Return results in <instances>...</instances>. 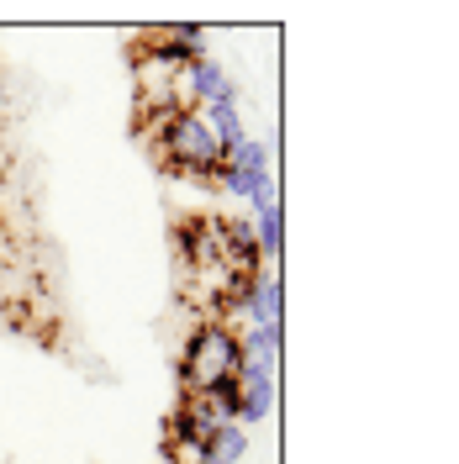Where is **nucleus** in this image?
Masks as SVG:
<instances>
[{"label": "nucleus", "instance_id": "1", "mask_svg": "<svg viewBox=\"0 0 459 464\" xmlns=\"http://www.w3.org/2000/svg\"><path fill=\"white\" fill-rule=\"evenodd\" d=\"M153 148H159V164L170 174H190V179H217L222 174V148L211 143L196 106L153 111Z\"/></svg>", "mask_w": 459, "mask_h": 464}, {"label": "nucleus", "instance_id": "2", "mask_svg": "<svg viewBox=\"0 0 459 464\" xmlns=\"http://www.w3.org/2000/svg\"><path fill=\"white\" fill-rule=\"evenodd\" d=\"M238 333H243V327L217 322V317L196 322V333L185 338V348H180V364H174L180 396H206L211 385H222V380L238 375V359H243Z\"/></svg>", "mask_w": 459, "mask_h": 464}, {"label": "nucleus", "instance_id": "3", "mask_svg": "<svg viewBox=\"0 0 459 464\" xmlns=\"http://www.w3.org/2000/svg\"><path fill=\"white\" fill-rule=\"evenodd\" d=\"M269 179H275V174H269V148L254 143V138L238 148V153H228V159H222V174H217V185H222L228 196H238V201H249L259 185H269Z\"/></svg>", "mask_w": 459, "mask_h": 464}, {"label": "nucleus", "instance_id": "4", "mask_svg": "<svg viewBox=\"0 0 459 464\" xmlns=\"http://www.w3.org/2000/svg\"><path fill=\"white\" fill-rule=\"evenodd\" d=\"M211 101H238V85H232V74L217 58H201V63H190L180 74V106H196L201 111Z\"/></svg>", "mask_w": 459, "mask_h": 464}, {"label": "nucleus", "instance_id": "5", "mask_svg": "<svg viewBox=\"0 0 459 464\" xmlns=\"http://www.w3.org/2000/svg\"><path fill=\"white\" fill-rule=\"evenodd\" d=\"M201 121H206V132H211V143L222 148V159H228V153H238V148L249 143L238 101H211V106H201Z\"/></svg>", "mask_w": 459, "mask_h": 464}, {"label": "nucleus", "instance_id": "6", "mask_svg": "<svg viewBox=\"0 0 459 464\" xmlns=\"http://www.w3.org/2000/svg\"><path fill=\"white\" fill-rule=\"evenodd\" d=\"M280 301H286V285H280L275 269L259 275V280H249V295H243V317H249V327H269V322H280Z\"/></svg>", "mask_w": 459, "mask_h": 464}, {"label": "nucleus", "instance_id": "7", "mask_svg": "<svg viewBox=\"0 0 459 464\" xmlns=\"http://www.w3.org/2000/svg\"><path fill=\"white\" fill-rule=\"evenodd\" d=\"M275 411V380H238V428H259Z\"/></svg>", "mask_w": 459, "mask_h": 464}, {"label": "nucleus", "instance_id": "8", "mask_svg": "<svg viewBox=\"0 0 459 464\" xmlns=\"http://www.w3.org/2000/svg\"><path fill=\"white\" fill-rule=\"evenodd\" d=\"M243 454H249V428L228 422V428H217V433L201 443L196 464H243Z\"/></svg>", "mask_w": 459, "mask_h": 464}, {"label": "nucleus", "instance_id": "9", "mask_svg": "<svg viewBox=\"0 0 459 464\" xmlns=\"http://www.w3.org/2000/svg\"><path fill=\"white\" fill-rule=\"evenodd\" d=\"M254 243H259V254H264V264H275L280 254H286V222H280V201L264 206V211H254Z\"/></svg>", "mask_w": 459, "mask_h": 464}]
</instances>
